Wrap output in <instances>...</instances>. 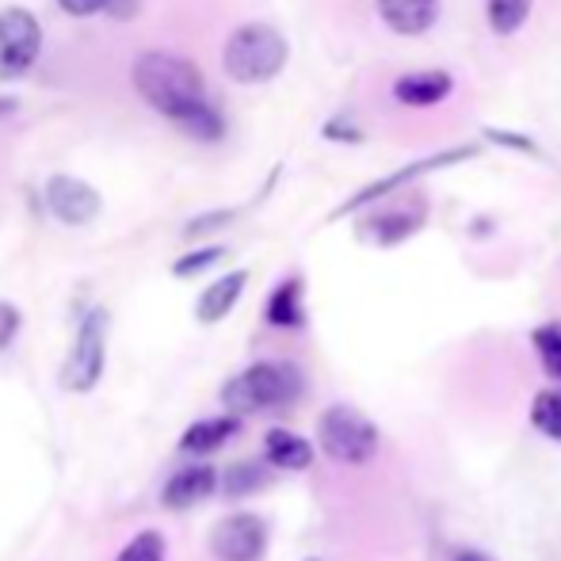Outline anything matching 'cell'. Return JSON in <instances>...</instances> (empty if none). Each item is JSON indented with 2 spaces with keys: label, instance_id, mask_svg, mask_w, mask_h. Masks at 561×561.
Returning a JSON list of instances; mask_svg holds the SVG:
<instances>
[{
  "label": "cell",
  "instance_id": "obj_1",
  "mask_svg": "<svg viewBox=\"0 0 561 561\" xmlns=\"http://www.w3.org/2000/svg\"><path fill=\"white\" fill-rule=\"evenodd\" d=\"M134 89L153 112H161L169 123H176L195 141H222L226 118L210 104L207 81L187 58L164 50H149L134 61Z\"/></svg>",
  "mask_w": 561,
  "mask_h": 561
},
{
  "label": "cell",
  "instance_id": "obj_2",
  "mask_svg": "<svg viewBox=\"0 0 561 561\" xmlns=\"http://www.w3.org/2000/svg\"><path fill=\"white\" fill-rule=\"evenodd\" d=\"M222 66L237 84H264L287 66V38L272 23H244L226 38Z\"/></svg>",
  "mask_w": 561,
  "mask_h": 561
},
{
  "label": "cell",
  "instance_id": "obj_3",
  "mask_svg": "<svg viewBox=\"0 0 561 561\" xmlns=\"http://www.w3.org/2000/svg\"><path fill=\"white\" fill-rule=\"evenodd\" d=\"M302 393V375L290 363H256L241 370L222 386V401L229 413H264V409H283L298 401Z\"/></svg>",
  "mask_w": 561,
  "mask_h": 561
},
{
  "label": "cell",
  "instance_id": "obj_4",
  "mask_svg": "<svg viewBox=\"0 0 561 561\" xmlns=\"http://www.w3.org/2000/svg\"><path fill=\"white\" fill-rule=\"evenodd\" d=\"M318 439L333 462L340 466H367L378 450V428L370 416H363L355 405H333L321 413Z\"/></svg>",
  "mask_w": 561,
  "mask_h": 561
},
{
  "label": "cell",
  "instance_id": "obj_5",
  "mask_svg": "<svg viewBox=\"0 0 561 561\" xmlns=\"http://www.w3.org/2000/svg\"><path fill=\"white\" fill-rule=\"evenodd\" d=\"M104 340H107V313L92 310L81 321V333L73 340V352H69L66 367H61V386L73 393H84L100 382L104 375Z\"/></svg>",
  "mask_w": 561,
  "mask_h": 561
},
{
  "label": "cell",
  "instance_id": "obj_6",
  "mask_svg": "<svg viewBox=\"0 0 561 561\" xmlns=\"http://www.w3.org/2000/svg\"><path fill=\"white\" fill-rule=\"evenodd\" d=\"M43 50V27L27 8H4L0 12V69L4 73H23L35 66Z\"/></svg>",
  "mask_w": 561,
  "mask_h": 561
},
{
  "label": "cell",
  "instance_id": "obj_7",
  "mask_svg": "<svg viewBox=\"0 0 561 561\" xmlns=\"http://www.w3.org/2000/svg\"><path fill=\"white\" fill-rule=\"evenodd\" d=\"M264 547H267V527L252 512L226 516L215 527V535H210V550H215L218 561H260L264 558Z\"/></svg>",
  "mask_w": 561,
  "mask_h": 561
},
{
  "label": "cell",
  "instance_id": "obj_8",
  "mask_svg": "<svg viewBox=\"0 0 561 561\" xmlns=\"http://www.w3.org/2000/svg\"><path fill=\"white\" fill-rule=\"evenodd\" d=\"M473 153H478V146H458V149H447V153L424 157V161L409 164V169H398V172H390V176H386V180H378V184H367V187H363V192H355L352 199H347L344 207H340L333 218L355 215V210L370 207V203H375V199H386V195H390L393 187H401V184H409V180H416V176H421V172H436V169H447V164H458V161H466V157H473Z\"/></svg>",
  "mask_w": 561,
  "mask_h": 561
},
{
  "label": "cell",
  "instance_id": "obj_9",
  "mask_svg": "<svg viewBox=\"0 0 561 561\" xmlns=\"http://www.w3.org/2000/svg\"><path fill=\"white\" fill-rule=\"evenodd\" d=\"M46 207H50V215L58 218V222L66 226H89L92 218L100 215V192L92 184H84V180L77 176H50V184H46Z\"/></svg>",
  "mask_w": 561,
  "mask_h": 561
},
{
  "label": "cell",
  "instance_id": "obj_10",
  "mask_svg": "<svg viewBox=\"0 0 561 561\" xmlns=\"http://www.w3.org/2000/svg\"><path fill=\"white\" fill-rule=\"evenodd\" d=\"M455 89V77L444 69H421V73H405L393 81V100L409 107H436L444 104Z\"/></svg>",
  "mask_w": 561,
  "mask_h": 561
},
{
  "label": "cell",
  "instance_id": "obj_11",
  "mask_svg": "<svg viewBox=\"0 0 561 561\" xmlns=\"http://www.w3.org/2000/svg\"><path fill=\"white\" fill-rule=\"evenodd\" d=\"M378 15L393 35H424L439 20V0H378Z\"/></svg>",
  "mask_w": 561,
  "mask_h": 561
},
{
  "label": "cell",
  "instance_id": "obj_12",
  "mask_svg": "<svg viewBox=\"0 0 561 561\" xmlns=\"http://www.w3.org/2000/svg\"><path fill=\"white\" fill-rule=\"evenodd\" d=\"M215 485H218L215 466H184L164 485V508H195V504L215 493Z\"/></svg>",
  "mask_w": 561,
  "mask_h": 561
},
{
  "label": "cell",
  "instance_id": "obj_13",
  "mask_svg": "<svg viewBox=\"0 0 561 561\" xmlns=\"http://www.w3.org/2000/svg\"><path fill=\"white\" fill-rule=\"evenodd\" d=\"M264 458L272 466H279V470H310L313 462V447L310 439H302L298 432H287V428H272L264 439Z\"/></svg>",
  "mask_w": 561,
  "mask_h": 561
},
{
  "label": "cell",
  "instance_id": "obj_14",
  "mask_svg": "<svg viewBox=\"0 0 561 561\" xmlns=\"http://www.w3.org/2000/svg\"><path fill=\"white\" fill-rule=\"evenodd\" d=\"M244 283H249V272H229L218 283H210L207 295H203L199 306H195V318H199L203 325H215V321H222L226 313L237 306V298L244 295Z\"/></svg>",
  "mask_w": 561,
  "mask_h": 561
},
{
  "label": "cell",
  "instance_id": "obj_15",
  "mask_svg": "<svg viewBox=\"0 0 561 561\" xmlns=\"http://www.w3.org/2000/svg\"><path fill=\"white\" fill-rule=\"evenodd\" d=\"M267 325L275 329H298L306 321V306H302V279H283L279 287L267 298Z\"/></svg>",
  "mask_w": 561,
  "mask_h": 561
},
{
  "label": "cell",
  "instance_id": "obj_16",
  "mask_svg": "<svg viewBox=\"0 0 561 561\" xmlns=\"http://www.w3.org/2000/svg\"><path fill=\"white\" fill-rule=\"evenodd\" d=\"M237 416H210V421H199L192 424V428L184 432V439H180V447L187 450V455H210V450L226 447L229 439L237 436Z\"/></svg>",
  "mask_w": 561,
  "mask_h": 561
},
{
  "label": "cell",
  "instance_id": "obj_17",
  "mask_svg": "<svg viewBox=\"0 0 561 561\" xmlns=\"http://www.w3.org/2000/svg\"><path fill=\"white\" fill-rule=\"evenodd\" d=\"M424 222V210H386V215H375L367 222V229L363 233H370V241L378 244H401L405 237H413L416 229H421Z\"/></svg>",
  "mask_w": 561,
  "mask_h": 561
},
{
  "label": "cell",
  "instance_id": "obj_18",
  "mask_svg": "<svg viewBox=\"0 0 561 561\" xmlns=\"http://www.w3.org/2000/svg\"><path fill=\"white\" fill-rule=\"evenodd\" d=\"M531 4L535 0H485L489 27H493L496 35H516L527 23V15H531Z\"/></svg>",
  "mask_w": 561,
  "mask_h": 561
},
{
  "label": "cell",
  "instance_id": "obj_19",
  "mask_svg": "<svg viewBox=\"0 0 561 561\" xmlns=\"http://www.w3.org/2000/svg\"><path fill=\"white\" fill-rule=\"evenodd\" d=\"M531 424L550 439H561V390H539L531 405Z\"/></svg>",
  "mask_w": 561,
  "mask_h": 561
},
{
  "label": "cell",
  "instance_id": "obj_20",
  "mask_svg": "<svg viewBox=\"0 0 561 561\" xmlns=\"http://www.w3.org/2000/svg\"><path fill=\"white\" fill-rule=\"evenodd\" d=\"M535 352H539L542 367L550 370L554 378H561V325H539L531 336Z\"/></svg>",
  "mask_w": 561,
  "mask_h": 561
},
{
  "label": "cell",
  "instance_id": "obj_21",
  "mask_svg": "<svg viewBox=\"0 0 561 561\" xmlns=\"http://www.w3.org/2000/svg\"><path fill=\"white\" fill-rule=\"evenodd\" d=\"M267 481V473L260 470L256 462H237V466H229V473L222 478V489L229 496H244V493H252V489H260Z\"/></svg>",
  "mask_w": 561,
  "mask_h": 561
},
{
  "label": "cell",
  "instance_id": "obj_22",
  "mask_svg": "<svg viewBox=\"0 0 561 561\" xmlns=\"http://www.w3.org/2000/svg\"><path fill=\"white\" fill-rule=\"evenodd\" d=\"M115 561H164V539L157 531H141L118 550Z\"/></svg>",
  "mask_w": 561,
  "mask_h": 561
},
{
  "label": "cell",
  "instance_id": "obj_23",
  "mask_svg": "<svg viewBox=\"0 0 561 561\" xmlns=\"http://www.w3.org/2000/svg\"><path fill=\"white\" fill-rule=\"evenodd\" d=\"M222 256H226V249H218V244H210V249H199V252H192V256L176 260V267H172V272H176V275H195V272H203V267L218 264V260H222Z\"/></svg>",
  "mask_w": 561,
  "mask_h": 561
},
{
  "label": "cell",
  "instance_id": "obj_24",
  "mask_svg": "<svg viewBox=\"0 0 561 561\" xmlns=\"http://www.w3.org/2000/svg\"><path fill=\"white\" fill-rule=\"evenodd\" d=\"M325 138H333V141H363V130L352 123V115H336L333 123H325Z\"/></svg>",
  "mask_w": 561,
  "mask_h": 561
},
{
  "label": "cell",
  "instance_id": "obj_25",
  "mask_svg": "<svg viewBox=\"0 0 561 561\" xmlns=\"http://www.w3.org/2000/svg\"><path fill=\"white\" fill-rule=\"evenodd\" d=\"M489 141H504L508 149H516V153H531L539 157V146H535L531 138H524V134H508V130H485Z\"/></svg>",
  "mask_w": 561,
  "mask_h": 561
},
{
  "label": "cell",
  "instance_id": "obj_26",
  "mask_svg": "<svg viewBox=\"0 0 561 561\" xmlns=\"http://www.w3.org/2000/svg\"><path fill=\"white\" fill-rule=\"evenodd\" d=\"M229 218H233V210H215V215H199V218H192V222H187V229H184V233H187V237L210 233V229L226 226Z\"/></svg>",
  "mask_w": 561,
  "mask_h": 561
},
{
  "label": "cell",
  "instance_id": "obj_27",
  "mask_svg": "<svg viewBox=\"0 0 561 561\" xmlns=\"http://www.w3.org/2000/svg\"><path fill=\"white\" fill-rule=\"evenodd\" d=\"M69 15L84 20V15H96V12H107V0H58Z\"/></svg>",
  "mask_w": 561,
  "mask_h": 561
},
{
  "label": "cell",
  "instance_id": "obj_28",
  "mask_svg": "<svg viewBox=\"0 0 561 561\" xmlns=\"http://www.w3.org/2000/svg\"><path fill=\"white\" fill-rule=\"evenodd\" d=\"M15 325H20V318H15V310H12V306H0V347H4L8 340H12Z\"/></svg>",
  "mask_w": 561,
  "mask_h": 561
},
{
  "label": "cell",
  "instance_id": "obj_29",
  "mask_svg": "<svg viewBox=\"0 0 561 561\" xmlns=\"http://www.w3.org/2000/svg\"><path fill=\"white\" fill-rule=\"evenodd\" d=\"M134 12H138V0H107V15L115 20H130Z\"/></svg>",
  "mask_w": 561,
  "mask_h": 561
},
{
  "label": "cell",
  "instance_id": "obj_30",
  "mask_svg": "<svg viewBox=\"0 0 561 561\" xmlns=\"http://www.w3.org/2000/svg\"><path fill=\"white\" fill-rule=\"evenodd\" d=\"M455 561H493L489 554H481V550H458Z\"/></svg>",
  "mask_w": 561,
  "mask_h": 561
},
{
  "label": "cell",
  "instance_id": "obj_31",
  "mask_svg": "<svg viewBox=\"0 0 561 561\" xmlns=\"http://www.w3.org/2000/svg\"><path fill=\"white\" fill-rule=\"evenodd\" d=\"M15 107H20V104H15L12 96H0V118H4V115H12Z\"/></svg>",
  "mask_w": 561,
  "mask_h": 561
},
{
  "label": "cell",
  "instance_id": "obj_32",
  "mask_svg": "<svg viewBox=\"0 0 561 561\" xmlns=\"http://www.w3.org/2000/svg\"><path fill=\"white\" fill-rule=\"evenodd\" d=\"M310 561H318V558H310Z\"/></svg>",
  "mask_w": 561,
  "mask_h": 561
}]
</instances>
